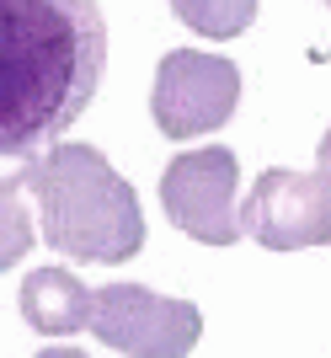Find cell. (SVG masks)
<instances>
[{"instance_id":"cell-1","label":"cell","mask_w":331,"mask_h":358,"mask_svg":"<svg viewBox=\"0 0 331 358\" xmlns=\"http://www.w3.org/2000/svg\"><path fill=\"white\" fill-rule=\"evenodd\" d=\"M107 70L96 0H0V161L54 150Z\"/></svg>"},{"instance_id":"cell-2","label":"cell","mask_w":331,"mask_h":358,"mask_svg":"<svg viewBox=\"0 0 331 358\" xmlns=\"http://www.w3.org/2000/svg\"><path fill=\"white\" fill-rule=\"evenodd\" d=\"M32 193H38L43 241L54 252L75 262H102V268H118L145 252L139 198L96 145L43 150L32 171Z\"/></svg>"},{"instance_id":"cell-3","label":"cell","mask_w":331,"mask_h":358,"mask_svg":"<svg viewBox=\"0 0 331 358\" xmlns=\"http://www.w3.org/2000/svg\"><path fill=\"white\" fill-rule=\"evenodd\" d=\"M91 337L128 358H187L203 337V310L193 299L155 294L145 284L91 289Z\"/></svg>"},{"instance_id":"cell-4","label":"cell","mask_w":331,"mask_h":358,"mask_svg":"<svg viewBox=\"0 0 331 358\" xmlns=\"http://www.w3.org/2000/svg\"><path fill=\"white\" fill-rule=\"evenodd\" d=\"M241 102V70L225 54H198V48H171L155 64L150 86V118L161 139H198L214 134L235 118Z\"/></svg>"},{"instance_id":"cell-5","label":"cell","mask_w":331,"mask_h":358,"mask_svg":"<svg viewBox=\"0 0 331 358\" xmlns=\"http://www.w3.org/2000/svg\"><path fill=\"white\" fill-rule=\"evenodd\" d=\"M241 166L225 145L182 150L177 161L161 171V209L182 236L203 241V246H235L241 230Z\"/></svg>"},{"instance_id":"cell-6","label":"cell","mask_w":331,"mask_h":358,"mask_svg":"<svg viewBox=\"0 0 331 358\" xmlns=\"http://www.w3.org/2000/svg\"><path fill=\"white\" fill-rule=\"evenodd\" d=\"M241 230L267 252H304L331 241V171L267 166L241 203Z\"/></svg>"},{"instance_id":"cell-7","label":"cell","mask_w":331,"mask_h":358,"mask_svg":"<svg viewBox=\"0 0 331 358\" xmlns=\"http://www.w3.org/2000/svg\"><path fill=\"white\" fill-rule=\"evenodd\" d=\"M22 321L43 337H64V331L91 327V289L80 284L70 268H32L22 278Z\"/></svg>"},{"instance_id":"cell-8","label":"cell","mask_w":331,"mask_h":358,"mask_svg":"<svg viewBox=\"0 0 331 358\" xmlns=\"http://www.w3.org/2000/svg\"><path fill=\"white\" fill-rule=\"evenodd\" d=\"M32 171H38V155L0 166V273H11L32 252V209L22 198L32 187Z\"/></svg>"},{"instance_id":"cell-9","label":"cell","mask_w":331,"mask_h":358,"mask_svg":"<svg viewBox=\"0 0 331 358\" xmlns=\"http://www.w3.org/2000/svg\"><path fill=\"white\" fill-rule=\"evenodd\" d=\"M171 11H177L182 27L225 43V38H241L256 22V0H171Z\"/></svg>"},{"instance_id":"cell-10","label":"cell","mask_w":331,"mask_h":358,"mask_svg":"<svg viewBox=\"0 0 331 358\" xmlns=\"http://www.w3.org/2000/svg\"><path fill=\"white\" fill-rule=\"evenodd\" d=\"M316 166H326V171H331V129L321 134V145H316Z\"/></svg>"},{"instance_id":"cell-11","label":"cell","mask_w":331,"mask_h":358,"mask_svg":"<svg viewBox=\"0 0 331 358\" xmlns=\"http://www.w3.org/2000/svg\"><path fill=\"white\" fill-rule=\"evenodd\" d=\"M32 358H86V353H75V348H43V353H32Z\"/></svg>"},{"instance_id":"cell-12","label":"cell","mask_w":331,"mask_h":358,"mask_svg":"<svg viewBox=\"0 0 331 358\" xmlns=\"http://www.w3.org/2000/svg\"><path fill=\"white\" fill-rule=\"evenodd\" d=\"M326 6H331V0H326Z\"/></svg>"}]
</instances>
